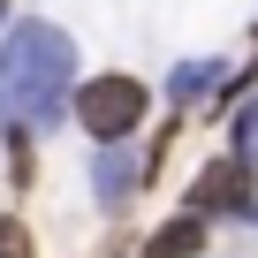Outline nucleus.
<instances>
[{"mask_svg": "<svg viewBox=\"0 0 258 258\" xmlns=\"http://www.w3.org/2000/svg\"><path fill=\"white\" fill-rule=\"evenodd\" d=\"M0 16H8V0H0Z\"/></svg>", "mask_w": 258, "mask_h": 258, "instance_id": "10", "label": "nucleus"}, {"mask_svg": "<svg viewBox=\"0 0 258 258\" xmlns=\"http://www.w3.org/2000/svg\"><path fill=\"white\" fill-rule=\"evenodd\" d=\"M69 114L84 121V137L91 145H114V137H137L145 129V114H152V84H137V76H91L76 99H69Z\"/></svg>", "mask_w": 258, "mask_h": 258, "instance_id": "2", "label": "nucleus"}, {"mask_svg": "<svg viewBox=\"0 0 258 258\" xmlns=\"http://www.w3.org/2000/svg\"><path fill=\"white\" fill-rule=\"evenodd\" d=\"M0 258H31V228L16 213H0Z\"/></svg>", "mask_w": 258, "mask_h": 258, "instance_id": "8", "label": "nucleus"}, {"mask_svg": "<svg viewBox=\"0 0 258 258\" xmlns=\"http://www.w3.org/2000/svg\"><path fill=\"white\" fill-rule=\"evenodd\" d=\"M190 213H258V190H250V160H205L198 182H190Z\"/></svg>", "mask_w": 258, "mask_h": 258, "instance_id": "3", "label": "nucleus"}, {"mask_svg": "<svg viewBox=\"0 0 258 258\" xmlns=\"http://www.w3.org/2000/svg\"><path fill=\"white\" fill-rule=\"evenodd\" d=\"M198 250H205V213H182V220H167L137 258H198Z\"/></svg>", "mask_w": 258, "mask_h": 258, "instance_id": "5", "label": "nucleus"}, {"mask_svg": "<svg viewBox=\"0 0 258 258\" xmlns=\"http://www.w3.org/2000/svg\"><path fill=\"white\" fill-rule=\"evenodd\" d=\"M145 175H152V160H145V145H129V137L99 145V160H91V190H99V205H129Z\"/></svg>", "mask_w": 258, "mask_h": 258, "instance_id": "4", "label": "nucleus"}, {"mask_svg": "<svg viewBox=\"0 0 258 258\" xmlns=\"http://www.w3.org/2000/svg\"><path fill=\"white\" fill-rule=\"evenodd\" d=\"M235 84H258V61H250V69H243V76H235Z\"/></svg>", "mask_w": 258, "mask_h": 258, "instance_id": "9", "label": "nucleus"}, {"mask_svg": "<svg viewBox=\"0 0 258 258\" xmlns=\"http://www.w3.org/2000/svg\"><path fill=\"white\" fill-rule=\"evenodd\" d=\"M69 84H76V46H69V31H53V23H38V16H23V23L0 31V121H8V129H46V121H61L69 99H76Z\"/></svg>", "mask_w": 258, "mask_h": 258, "instance_id": "1", "label": "nucleus"}, {"mask_svg": "<svg viewBox=\"0 0 258 258\" xmlns=\"http://www.w3.org/2000/svg\"><path fill=\"white\" fill-rule=\"evenodd\" d=\"M220 84H228V61H182V69H175V84H167V91H175V99H182V106H198V99H213V91H220Z\"/></svg>", "mask_w": 258, "mask_h": 258, "instance_id": "6", "label": "nucleus"}, {"mask_svg": "<svg viewBox=\"0 0 258 258\" xmlns=\"http://www.w3.org/2000/svg\"><path fill=\"white\" fill-rule=\"evenodd\" d=\"M235 160L258 167V99H243V114H235Z\"/></svg>", "mask_w": 258, "mask_h": 258, "instance_id": "7", "label": "nucleus"}]
</instances>
